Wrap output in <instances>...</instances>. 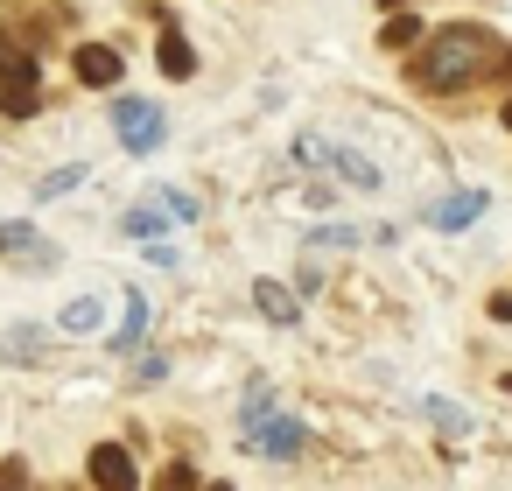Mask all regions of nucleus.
<instances>
[{
  "instance_id": "nucleus-1",
  "label": "nucleus",
  "mask_w": 512,
  "mask_h": 491,
  "mask_svg": "<svg viewBox=\"0 0 512 491\" xmlns=\"http://www.w3.org/2000/svg\"><path fill=\"white\" fill-rule=\"evenodd\" d=\"M498 57H505L498 29H484V22H449V29H435V36L414 50L407 78H414L421 92H470L477 78L505 71Z\"/></svg>"
},
{
  "instance_id": "nucleus-2",
  "label": "nucleus",
  "mask_w": 512,
  "mask_h": 491,
  "mask_svg": "<svg viewBox=\"0 0 512 491\" xmlns=\"http://www.w3.org/2000/svg\"><path fill=\"white\" fill-rule=\"evenodd\" d=\"M246 435L260 456H302V421L274 407V393H246Z\"/></svg>"
},
{
  "instance_id": "nucleus-3",
  "label": "nucleus",
  "mask_w": 512,
  "mask_h": 491,
  "mask_svg": "<svg viewBox=\"0 0 512 491\" xmlns=\"http://www.w3.org/2000/svg\"><path fill=\"white\" fill-rule=\"evenodd\" d=\"M113 134H120L134 155H155V148H162V113H155L148 99H120V106H113Z\"/></svg>"
},
{
  "instance_id": "nucleus-4",
  "label": "nucleus",
  "mask_w": 512,
  "mask_h": 491,
  "mask_svg": "<svg viewBox=\"0 0 512 491\" xmlns=\"http://www.w3.org/2000/svg\"><path fill=\"white\" fill-rule=\"evenodd\" d=\"M302 155H309V162H330V169H344L358 190H372V183H379V169H372L365 155H351V148H337V141H323V134H309V141H302Z\"/></svg>"
},
{
  "instance_id": "nucleus-5",
  "label": "nucleus",
  "mask_w": 512,
  "mask_h": 491,
  "mask_svg": "<svg viewBox=\"0 0 512 491\" xmlns=\"http://www.w3.org/2000/svg\"><path fill=\"white\" fill-rule=\"evenodd\" d=\"M85 470H92V484H99V491H134V484H141V477H134V456H127L120 442H99Z\"/></svg>"
},
{
  "instance_id": "nucleus-6",
  "label": "nucleus",
  "mask_w": 512,
  "mask_h": 491,
  "mask_svg": "<svg viewBox=\"0 0 512 491\" xmlns=\"http://www.w3.org/2000/svg\"><path fill=\"white\" fill-rule=\"evenodd\" d=\"M155 64H162V78H176V85H183V78H197V50L183 43V29H176V22H162V29H155Z\"/></svg>"
},
{
  "instance_id": "nucleus-7",
  "label": "nucleus",
  "mask_w": 512,
  "mask_h": 491,
  "mask_svg": "<svg viewBox=\"0 0 512 491\" xmlns=\"http://www.w3.org/2000/svg\"><path fill=\"white\" fill-rule=\"evenodd\" d=\"M71 64H78V85H92V92L99 85H120V50L113 43H85Z\"/></svg>"
},
{
  "instance_id": "nucleus-8",
  "label": "nucleus",
  "mask_w": 512,
  "mask_h": 491,
  "mask_svg": "<svg viewBox=\"0 0 512 491\" xmlns=\"http://www.w3.org/2000/svg\"><path fill=\"white\" fill-rule=\"evenodd\" d=\"M477 211H484V197H477V190H456V197H442L428 218H435V232H463Z\"/></svg>"
},
{
  "instance_id": "nucleus-9",
  "label": "nucleus",
  "mask_w": 512,
  "mask_h": 491,
  "mask_svg": "<svg viewBox=\"0 0 512 491\" xmlns=\"http://www.w3.org/2000/svg\"><path fill=\"white\" fill-rule=\"evenodd\" d=\"M43 106V78H8V85H0V113H8V120H29Z\"/></svg>"
},
{
  "instance_id": "nucleus-10",
  "label": "nucleus",
  "mask_w": 512,
  "mask_h": 491,
  "mask_svg": "<svg viewBox=\"0 0 512 491\" xmlns=\"http://www.w3.org/2000/svg\"><path fill=\"white\" fill-rule=\"evenodd\" d=\"M379 43H386V50H421L428 36H421L414 15H386V22H379Z\"/></svg>"
},
{
  "instance_id": "nucleus-11",
  "label": "nucleus",
  "mask_w": 512,
  "mask_h": 491,
  "mask_svg": "<svg viewBox=\"0 0 512 491\" xmlns=\"http://www.w3.org/2000/svg\"><path fill=\"white\" fill-rule=\"evenodd\" d=\"M8 78H36V57L15 36H0V85H8Z\"/></svg>"
},
{
  "instance_id": "nucleus-12",
  "label": "nucleus",
  "mask_w": 512,
  "mask_h": 491,
  "mask_svg": "<svg viewBox=\"0 0 512 491\" xmlns=\"http://www.w3.org/2000/svg\"><path fill=\"white\" fill-rule=\"evenodd\" d=\"M0 253H15V260H50V246H36L29 225H0Z\"/></svg>"
},
{
  "instance_id": "nucleus-13",
  "label": "nucleus",
  "mask_w": 512,
  "mask_h": 491,
  "mask_svg": "<svg viewBox=\"0 0 512 491\" xmlns=\"http://www.w3.org/2000/svg\"><path fill=\"white\" fill-rule=\"evenodd\" d=\"M141 330H148V302H141V295H127V323H120L113 351H134V344H141Z\"/></svg>"
},
{
  "instance_id": "nucleus-14",
  "label": "nucleus",
  "mask_w": 512,
  "mask_h": 491,
  "mask_svg": "<svg viewBox=\"0 0 512 491\" xmlns=\"http://www.w3.org/2000/svg\"><path fill=\"white\" fill-rule=\"evenodd\" d=\"M260 309H267L274 323H295V295H288L281 281H260Z\"/></svg>"
},
{
  "instance_id": "nucleus-15",
  "label": "nucleus",
  "mask_w": 512,
  "mask_h": 491,
  "mask_svg": "<svg viewBox=\"0 0 512 491\" xmlns=\"http://www.w3.org/2000/svg\"><path fill=\"white\" fill-rule=\"evenodd\" d=\"M0 491H29V463L22 456H0Z\"/></svg>"
},
{
  "instance_id": "nucleus-16",
  "label": "nucleus",
  "mask_w": 512,
  "mask_h": 491,
  "mask_svg": "<svg viewBox=\"0 0 512 491\" xmlns=\"http://www.w3.org/2000/svg\"><path fill=\"white\" fill-rule=\"evenodd\" d=\"M92 323H99V302H92V295H85V302H71V309H64V330H92Z\"/></svg>"
},
{
  "instance_id": "nucleus-17",
  "label": "nucleus",
  "mask_w": 512,
  "mask_h": 491,
  "mask_svg": "<svg viewBox=\"0 0 512 491\" xmlns=\"http://www.w3.org/2000/svg\"><path fill=\"white\" fill-rule=\"evenodd\" d=\"M162 491H197V470H190V463H169V470H162Z\"/></svg>"
},
{
  "instance_id": "nucleus-18",
  "label": "nucleus",
  "mask_w": 512,
  "mask_h": 491,
  "mask_svg": "<svg viewBox=\"0 0 512 491\" xmlns=\"http://www.w3.org/2000/svg\"><path fill=\"white\" fill-rule=\"evenodd\" d=\"M78 176H85V169H57V176H43V197H64Z\"/></svg>"
},
{
  "instance_id": "nucleus-19",
  "label": "nucleus",
  "mask_w": 512,
  "mask_h": 491,
  "mask_svg": "<svg viewBox=\"0 0 512 491\" xmlns=\"http://www.w3.org/2000/svg\"><path fill=\"white\" fill-rule=\"evenodd\" d=\"M127 232H134V239H155V232H162V218H155V211H134V218H127Z\"/></svg>"
},
{
  "instance_id": "nucleus-20",
  "label": "nucleus",
  "mask_w": 512,
  "mask_h": 491,
  "mask_svg": "<svg viewBox=\"0 0 512 491\" xmlns=\"http://www.w3.org/2000/svg\"><path fill=\"white\" fill-rule=\"evenodd\" d=\"M162 211H169V218H190V211H197V204H190V197H183V190H162Z\"/></svg>"
},
{
  "instance_id": "nucleus-21",
  "label": "nucleus",
  "mask_w": 512,
  "mask_h": 491,
  "mask_svg": "<svg viewBox=\"0 0 512 491\" xmlns=\"http://www.w3.org/2000/svg\"><path fill=\"white\" fill-rule=\"evenodd\" d=\"M428 414H435V421H442V428H449V435H456V428H463V407H442V400H428Z\"/></svg>"
},
{
  "instance_id": "nucleus-22",
  "label": "nucleus",
  "mask_w": 512,
  "mask_h": 491,
  "mask_svg": "<svg viewBox=\"0 0 512 491\" xmlns=\"http://www.w3.org/2000/svg\"><path fill=\"white\" fill-rule=\"evenodd\" d=\"M498 127H512V99H505V106H498Z\"/></svg>"
},
{
  "instance_id": "nucleus-23",
  "label": "nucleus",
  "mask_w": 512,
  "mask_h": 491,
  "mask_svg": "<svg viewBox=\"0 0 512 491\" xmlns=\"http://www.w3.org/2000/svg\"><path fill=\"white\" fill-rule=\"evenodd\" d=\"M204 491H232V484H204Z\"/></svg>"
}]
</instances>
